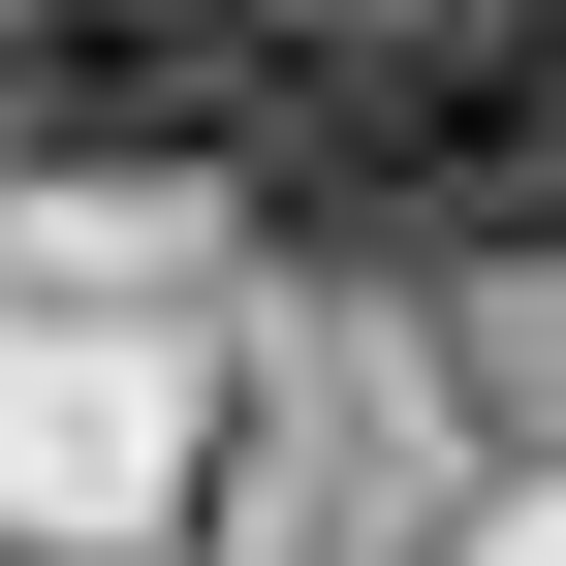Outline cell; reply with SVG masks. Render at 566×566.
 I'll return each mask as SVG.
<instances>
[{"mask_svg": "<svg viewBox=\"0 0 566 566\" xmlns=\"http://www.w3.org/2000/svg\"><path fill=\"white\" fill-rule=\"evenodd\" d=\"M252 221L315 283H535L566 252V0H283Z\"/></svg>", "mask_w": 566, "mask_h": 566, "instance_id": "cell-1", "label": "cell"}, {"mask_svg": "<svg viewBox=\"0 0 566 566\" xmlns=\"http://www.w3.org/2000/svg\"><path fill=\"white\" fill-rule=\"evenodd\" d=\"M0 126L95 189H252L283 126V0H0Z\"/></svg>", "mask_w": 566, "mask_h": 566, "instance_id": "cell-2", "label": "cell"}]
</instances>
